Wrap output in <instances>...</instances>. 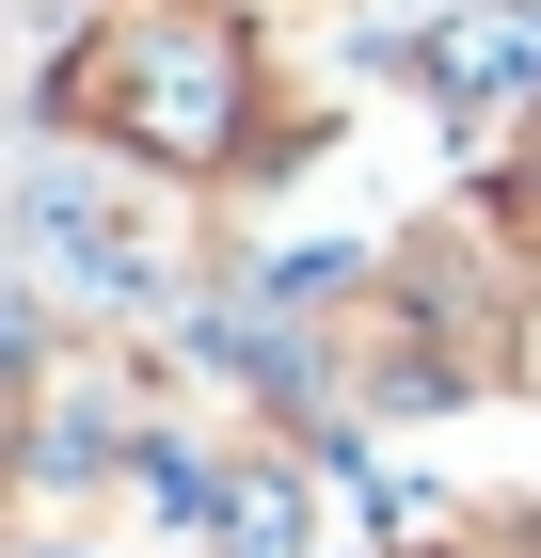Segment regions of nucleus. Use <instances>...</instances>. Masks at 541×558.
<instances>
[{"label":"nucleus","mask_w":541,"mask_h":558,"mask_svg":"<svg viewBox=\"0 0 541 558\" xmlns=\"http://www.w3.org/2000/svg\"><path fill=\"white\" fill-rule=\"evenodd\" d=\"M127 96H144V129H160L175 160H208V144L239 129V48L175 16V33H144V48H127Z\"/></svg>","instance_id":"1"},{"label":"nucleus","mask_w":541,"mask_h":558,"mask_svg":"<svg viewBox=\"0 0 541 558\" xmlns=\"http://www.w3.org/2000/svg\"><path fill=\"white\" fill-rule=\"evenodd\" d=\"M541 81V16H462L446 33V96L478 112V96H526Z\"/></svg>","instance_id":"2"}]
</instances>
